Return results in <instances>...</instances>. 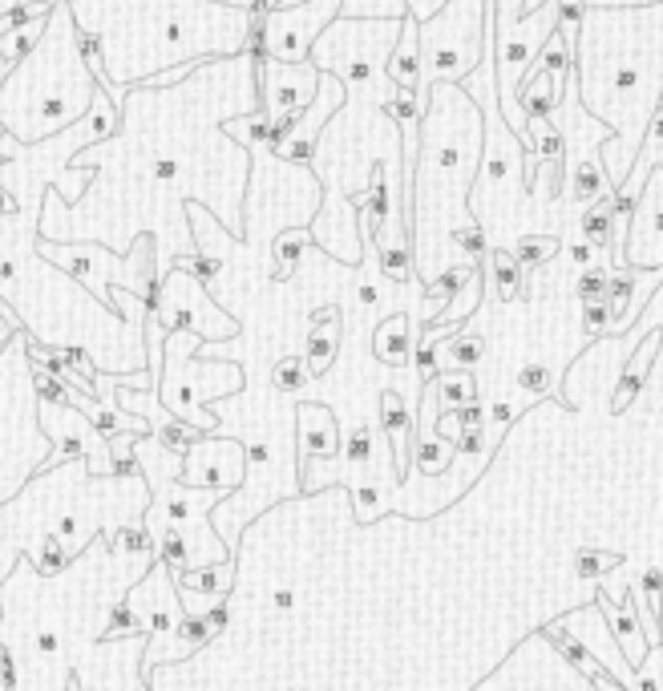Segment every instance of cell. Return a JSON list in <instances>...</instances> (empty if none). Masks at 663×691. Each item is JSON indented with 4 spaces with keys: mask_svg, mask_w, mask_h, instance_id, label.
<instances>
[{
    "mask_svg": "<svg viewBox=\"0 0 663 691\" xmlns=\"http://www.w3.org/2000/svg\"><path fill=\"white\" fill-rule=\"evenodd\" d=\"M659 340H663V328H655V332L647 336V352H643V344L631 352L627 372H623V380H619V392H615V401H611V413H623V409L631 405V397L643 388V376H647V368H651V352L659 348Z\"/></svg>",
    "mask_w": 663,
    "mask_h": 691,
    "instance_id": "6",
    "label": "cell"
},
{
    "mask_svg": "<svg viewBox=\"0 0 663 691\" xmlns=\"http://www.w3.org/2000/svg\"><path fill=\"white\" fill-rule=\"evenodd\" d=\"M376 506H381V493H376V489H372V485H368V489H360V493H356V514H364V518H368V514H372V510H376Z\"/></svg>",
    "mask_w": 663,
    "mask_h": 691,
    "instance_id": "34",
    "label": "cell"
},
{
    "mask_svg": "<svg viewBox=\"0 0 663 691\" xmlns=\"http://www.w3.org/2000/svg\"><path fill=\"white\" fill-rule=\"evenodd\" d=\"M381 429H385L389 445H405L413 437V417H409V405L401 401L397 388L381 392Z\"/></svg>",
    "mask_w": 663,
    "mask_h": 691,
    "instance_id": "9",
    "label": "cell"
},
{
    "mask_svg": "<svg viewBox=\"0 0 663 691\" xmlns=\"http://www.w3.org/2000/svg\"><path fill=\"white\" fill-rule=\"evenodd\" d=\"M170 631H174V635H178L186 647H191V651L207 647V643H211V635H215V631H211V623H207L203 615H182V619H178Z\"/></svg>",
    "mask_w": 663,
    "mask_h": 691,
    "instance_id": "17",
    "label": "cell"
},
{
    "mask_svg": "<svg viewBox=\"0 0 663 691\" xmlns=\"http://www.w3.org/2000/svg\"><path fill=\"white\" fill-rule=\"evenodd\" d=\"M53 534H61V538H65V534H69V538H73V534H77V518H73V514H69V518H61V522H57V530H53Z\"/></svg>",
    "mask_w": 663,
    "mask_h": 691,
    "instance_id": "42",
    "label": "cell"
},
{
    "mask_svg": "<svg viewBox=\"0 0 663 691\" xmlns=\"http://www.w3.org/2000/svg\"><path fill=\"white\" fill-rule=\"evenodd\" d=\"M178 582L199 595H227V566H203V570H182Z\"/></svg>",
    "mask_w": 663,
    "mask_h": 691,
    "instance_id": "13",
    "label": "cell"
},
{
    "mask_svg": "<svg viewBox=\"0 0 663 691\" xmlns=\"http://www.w3.org/2000/svg\"><path fill=\"white\" fill-rule=\"evenodd\" d=\"M0 683H5V691H17V663L9 651H0Z\"/></svg>",
    "mask_w": 663,
    "mask_h": 691,
    "instance_id": "33",
    "label": "cell"
},
{
    "mask_svg": "<svg viewBox=\"0 0 663 691\" xmlns=\"http://www.w3.org/2000/svg\"><path fill=\"white\" fill-rule=\"evenodd\" d=\"M599 194V170L579 162V178H575V199H595Z\"/></svg>",
    "mask_w": 663,
    "mask_h": 691,
    "instance_id": "28",
    "label": "cell"
},
{
    "mask_svg": "<svg viewBox=\"0 0 663 691\" xmlns=\"http://www.w3.org/2000/svg\"><path fill=\"white\" fill-rule=\"evenodd\" d=\"M494 421L506 425V421H510V405H494Z\"/></svg>",
    "mask_w": 663,
    "mask_h": 691,
    "instance_id": "44",
    "label": "cell"
},
{
    "mask_svg": "<svg viewBox=\"0 0 663 691\" xmlns=\"http://www.w3.org/2000/svg\"><path fill=\"white\" fill-rule=\"evenodd\" d=\"M85 453H89V449H85V441H81V437H73V433H69V437H61V457H69V461H81Z\"/></svg>",
    "mask_w": 663,
    "mask_h": 691,
    "instance_id": "35",
    "label": "cell"
},
{
    "mask_svg": "<svg viewBox=\"0 0 663 691\" xmlns=\"http://www.w3.org/2000/svg\"><path fill=\"white\" fill-rule=\"evenodd\" d=\"M385 65H389L393 89H405V93L421 89V21L417 17L401 21V37H397V45H393Z\"/></svg>",
    "mask_w": 663,
    "mask_h": 691,
    "instance_id": "3",
    "label": "cell"
},
{
    "mask_svg": "<svg viewBox=\"0 0 663 691\" xmlns=\"http://www.w3.org/2000/svg\"><path fill=\"white\" fill-rule=\"evenodd\" d=\"M118 635H142V619L134 615V603H130V599L114 603V611H110V623H106V639H118Z\"/></svg>",
    "mask_w": 663,
    "mask_h": 691,
    "instance_id": "19",
    "label": "cell"
},
{
    "mask_svg": "<svg viewBox=\"0 0 663 691\" xmlns=\"http://www.w3.org/2000/svg\"><path fill=\"white\" fill-rule=\"evenodd\" d=\"M372 348H376V360H385V364H393V368H405L409 356H413V328H409V316L385 320L381 328H376Z\"/></svg>",
    "mask_w": 663,
    "mask_h": 691,
    "instance_id": "5",
    "label": "cell"
},
{
    "mask_svg": "<svg viewBox=\"0 0 663 691\" xmlns=\"http://www.w3.org/2000/svg\"><path fill=\"white\" fill-rule=\"evenodd\" d=\"M300 247H304V239H300L296 231H283V235H279V243H275V259H279L275 275H279V279L292 271V259H300Z\"/></svg>",
    "mask_w": 663,
    "mask_h": 691,
    "instance_id": "24",
    "label": "cell"
},
{
    "mask_svg": "<svg viewBox=\"0 0 663 691\" xmlns=\"http://www.w3.org/2000/svg\"><path fill=\"white\" fill-rule=\"evenodd\" d=\"M603 295H607V271L595 267V271H587V275L579 279V300H583V304H595V300H603Z\"/></svg>",
    "mask_w": 663,
    "mask_h": 691,
    "instance_id": "27",
    "label": "cell"
},
{
    "mask_svg": "<svg viewBox=\"0 0 663 691\" xmlns=\"http://www.w3.org/2000/svg\"><path fill=\"white\" fill-rule=\"evenodd\" d=\"M174 174H178V162H170V158H158V162H154V178H166V182H170Z\"/></svg>",
    "mask_w": 663,
    "mask_h": 691,
    "instance_id": "39",
    "label": "cell"
},
{
    "mask_svg": "<svg viewBox=\"0 0 663 691\" xmlns=\"http://www.w3.org/2000/svg\"><path fill=\"white\" fill-rule=\"evenodd\" d=\"M607 324H611V308H607L603 300L587 304V316H583V328H587V336H599V332H603Z\"/></svg>",
    "mask_w": 663,
    "mask_h": 691,
    "instance_id": "29",
    "label": "cell"
},
{
    "mask_svg": "<svg viewBox=\"0 0 663 691\" xmlns=\"http://www.w3.org/2000/svg\"><path fill=\"white\" fill-rule=\"evenodd\" d=\"M203 619L211 623V631H223V627H227V599L219 595V603H215V607H211V611H207Z\"/></svg>",
    "mask_w": 663,
    "mask_h": 691,
    "instance_id": "36",
    "label": "cell"
},
{
    "mask_svg": "<svg viewBox=\"0 0 663 691\" xmlns=\"http://www.w3.org/2000/svg\"><path fill=\"white\" fill-rule=\"evenodd\" d=\"M41 574H57L61 566H69V550L61 546V534H45V550H41Z\"/></svg>",
    "mask_w": 663,
    "mask_h": 691,
    "instance_id": "26",
    "label": "cell"
},
{
    "mask_svg": "<svg viewBox=\"0 0 663 691\" xmlns=\"http://www.w3.org/2000/svg\"><path fill=\"white\" fill-rule=\"evenodd\" d=\"M571 259H575L579 267H583V263H591V247H579V243H575V247H571Z\"/></svg>",
    "mask_w": 663,
    "mask_h": 691,
    "instance_id": "43",
    "label": "cell"
},
{
    "mask_svg": "<svg viewBox=\"0 0 663 691\" xmlns=\"http://www.w3.org/2000/svg\"><path fill=\"white\" fill-rule=\"evenodd\" d=\"M158 554H162V562H166V566H174L178 574H182V570H191V554H186V534H182L178 526H174V530H166V538H162Z\"/></svg>",
    "mask_w": 663,
    "mask_h": 691,
    "instance_id": "20",
    "label": "cell"
},
{
    "mask_svg": "<svg viewBox=\"0 0 663 691\" xmlns=\"http://www.w3.org/2000/svg\"><path fill=\"white\" fill-rule=\"evenodd\" d=\"M482 437H486V433H482V425L461 429V433L453 437V453H469V457H473V453H482Z\"/></svg>",
    "mask_w": 663,
    "mask_h": 691,
    "instance_id": "30",
    "label": "cell"
},
{
    "mask_svg": "<svg viewBox=\"0 0 663 691\" xmlns=\"http://www.w3.org/2000/svg\"><path fill=\"white\" fill-rule=\"evenodd\" d=\"M651 154H659V162H655V166H663V106L655 110V118H651V130H647V138L639 142V154H635V162H647Z\"/></svg>",
    "mask_w": 663,
    "mask_h": 691,
    "instance_id": "23",
    "label": "cell"
},
{
    "mask_svg": "<svg viewBox=\"0 0 663 691\" xmlns=\"http://www.w3.org/2000/svg\"><path fill=\"white\" fill-rule=\"evenodd\" d=\"M0 215H17V199L9 190H0Z\"/></svg>",
    "mask_w": 663,
    "mask_h": 691,
    "instance_id": "40",
    "label": "cell"
},
{
    "mask_svg": "<svg viewBox=\"0 0 663 691\" xmlns=\"http://www.w3.org/2000/svg\"><path fill=\"white\" fill-rule=\"evenodd\" d=\"M275 607H279V611H292V607H296V595H292V590H279V595H275Z\"/></svg>",
    "mask_w": 663,
    "mask_h": 691,
    "instance_id": "41",
    "label": "cell"
},
{
    "mask_svg": "<svg viewBox=\"0 0 663 691\" xmlns=\"http://www.w3.org/2000/svg\"><path fill=\"white\" fill-rule=\"evenodd\" d=\"M433 384L441 392V413H453V409L473 401V380L469 376H437Z\"/></svg>",
    "mask_w": 663,
    "mask_h": 691,
    "instance_id": "15",
    "label": "cell"
},
{
    "mask_svg": "<svg viewBox=\"0 0 663 691\" xmlns=\"http://www.w3.org/2000/svg\"><path fill=\"white\" fill-rule=\"evenodd\" d=\"M482 352H486V340L482 336H453L449 340V360H457V364H478L482 360Z\"/></svg>",
    "mask_w": 663,
    "mask_h": 691,
    "instance_id": "22",
    "label": "cell"
},
{
    "mask_svg": "<svg viewBox=\"0 0 663 691\" xmlns=\"http://www.w3.org/2000/svg\"><path fill=\"white\" fill-rule=\"evenodd\" d=\"M635 81H639V69L623 65V69H619V77H615V89H619V93H627V89H635Z\"/></svg>",
    "mask_w": 663,
    "mask_h": 691,
    "instance_id": "38",
    "label": "cell"
},
{
    "mask_svg": "<svg viewBox=\"0 0 663 691\" xmlns=\"http://www.w3.org/2000/svg\"><path fill=\"white\" fill-rule=\"evenodd\" d=\"M643 595H647V603H651V607H659V603H663V570H659V566L643 570Z\"/></svg>",
    "mask_w": 663,
    "mask_h": 691,
    "instance_id": "32",
    "label": "cell"
},
{
    "mask_svg": "<svg viewBox=\"0 0 663 691\" xmlns=\"http://www.w3.org/2000/svg\"><path fill=\"white\" fill-rule=\"evenodd\" d=\"M599 611L607 615V623H611V631H615V639L623 643V651L631 655V663L639 667L643 659H647V643H635V631H639V619L631 615V611H615L611 607V595L607 590H599Z\"/></svg>",
    "mask_w": 663,
    "mask_h": 691,
    "instance_id": "8",
    "label": "cell"
},
{
    "mask_svg": "<svg viewBox=\"0 0 663 691\" xmlns=\"http://www.w3.org/2000/svg\"><path fill=\"white\" fill-rule=\"evenodd\" d=\"M37 651H41V655H57V651H61L57 631H37Z\"/></svg>",
    "mask_w": 663,
    "mask_h": 691,
    "instance_id": "37",
    "label": "cell"
},
{
    "mask_svg": "<svg viewBox=\"0 0 663 691\" xmlns=\"http://www.w3.org/2000/svg\"><path fill=\"white\" fill-rule=\"evenodd\" d=\"M413 461H417L421 473H441L453 461V445L441 441V437H417L413 433Z\"/></svg>",
    "mask_w": 663,
    "mask_h": 691,
    "instance_id": "11",
    "label": "cell"
},
{
    "mask_svg": "<svg viewBox=\"0 0 663 691\" xmlns=\"http://www.w3.org/2000/svg\"><path fill=\"white\" fill-rule=\"evenodd\" d=\"M583 5H595V0H583Z\"/></svg>",
    "mask_w": 663,
    "mask_h": 691,
    "instance_id": "45",
    "label": "cell"
},
{
    "mask_svg": "<svg viewBox=\"0 0 663 691\" xmlns=\"http://www.w3.org/2000/svg\"><path fill=\"white\" fill-rule=\"evenodd\" d=\"M619 562H623V558H619V554H607V550H579V554H575L579 578H599V574L615 570Z\"/></svg>",
    "mask_w": 663,
    "mask_h": 691,
    "instance_id": "18",
    "label": "cell"
},
{
    "mask_svg": "<svg viewBox=\"0 0 663 691\" xmlns=\"http://www.w3.org/2000/svg\"><path fill=\"white\" fill-rule=\"evenodd\" d=\"M0 134H5V130H0Z\"/></svg>",
    "mask_w": 663,
    "mask_h": 691,
    "instance_id": "46",
    "label": "cell"
},
{
    "mask_svg": "<svg viewBox=\"0 0 663 691\" xmlns=\"http://www.w3.org/2000/svg\"><path fill=\"white\" fill-rule=\"evenodd\" d=\"M558 247H562V243H558L554 235H522V239L514 243L510 255H514L518 263H526V267H538V263H546Z\"/></svg>",
    "mask_w": 663,
    "mask_h": 691,
    "instance_id": "14",
    "label": "cell"
},
{
    "mask_svg": "<svg viewBox=\"0 0 663 691\" xmlns=\"http://www.w3.org/2000/svg\"><path fill=\"white\" fill-rule=\"evenodd\" d=\"M259 85H263V114H304L320 89V69L308 61H259Z\"/></svg>",
    "mask_w": 663,
    "mask_h": 691,
    "instance_id": "2",
    "label": "cell"
},
{
    "mask_svg": "<svg viewBox=\"0 0 663 691\" xmlns=\"http://www.w3.org/2000/svg\"><path fill=\"white\" fill-rule=\"evenodd\" d=\"M518 384L530 388V392H546V388H550V372H546L542 364H530V368L518 372Z\"/></svg>",
    "mask_w": 663,
    "mask_h": 691,
    "instance_id": "31",
    "label": "cell"
},
{
    "mask_svg": "<svg viewBox=\"0 0 663 691\" xmlns=\"http://www.w3.org/2000/svg\"><path fill=\"white\" fill-rule=\"evenodd\" d=\"M344 453H348L352 465H368V461H372V429H368V425H356V429L348 433V449H344Z\"/></svg>",
    "mask_w": 663,
    "mask_h": 691,
    "instance_id": "25",
    "label": "cell"
},
{
    "mask_svg": "<svg viewBox=\"0 0 663 691\" xmlns=\"http://www.w3.org/2000/svg\"><path fill=\"white\" fill-rule=\"evenodd\" d=\"M300 453H304V461H312V457H336L340 453L332 409H324V405H300Z\"/></svg>",
    "mask_w": 663,
    "mask_h": 691,
    "instance_id": "4",
    "label": "cell"
},
{
    "mask_svg": "<svg viewBox=\"0 0 663 691\" xmlns=\"http://www.w3.org/2000/svg\"><path fill=\"white\" fill-rule=\"evenodd\" d=\"M275 388L279 392H300L304 384H308V364H304V356H283L279 364H275Z\"/></svg>",
    "mask_w": 663,
    "mask_h": 691,
    "instance_id": "16",
    "label": "cell"
},
{
    "mask_svg": "<svg viewBox=\"0 0 663 691\" xmlns=\"http://www.w3.org/2000/svg\"><path fill=\"white\" fill-rule=\"evenodd\" d=\"M494 279H498V300H518L522 295V263L510 251H494Z\"/></svg>",
    "mask_w": 663,
    "mask_h": 691,
    "instance_id": "12",
    "label": "cell"
},
{
    "mask_svg": "<svg viewBox=\"0 0 663 691\" xmlns=\"http://www.w3.org/2000/svg\"><path fill=\"white\" fill-rule=\"evenodd\" d=\"M340 336V328H336V312L328 316V324H324V316H320V324L312 328V336H308V356H304V364H308V376H324L328 368H332V360H336V340Z\"/></svg>",
    "mask_w": 663,
    "mask_h": 691,
    "instance_id": "7",
    "label": "cell"
},
{
    "mask_svg": "<svg viewBox=\"0 0 663 691\" xmlns=\"http://www.w3.org/2000/svg\"><path fill=\"white\" fill-rule=\"evenodd\" d=\"M110 546H122L126 554H138V558L154 554V538L146 530H134V526H122L118 534H110Z\"/></svg>",
    "mask_w": 663,
    "mask_h": 691,
    "instance_id": "21",
    "label": "cell"
},
{
    "mask_svg": "<svg viewBox=\"0 0 663 691\" xmlns=\"http://www.w3.org/2000/svg\"><path fill=\"white\" fill-rule=\"evenodd\" d=\"M340 17V0H304L263 13V61H304L328 21Z\"/></svg>",
    "mask_w": 663,
    "mask_h": 691,
    "instance_id": "1",
    "label": "cell"
},
{
    "mask_svg": "<svg viewBox=\"0 0 663 691\" xmlns=\"http://www.w3.org/2000/svg\"><path fill=\"white\" fill-rule=\"evenodd\" d=\"M611 223H615V211H611V199H599L587 215H583V235L595 251H611Z\"/></svg>",
    "mask_w": 663,
    "mask_h": 691,
    "instance_id": "10",
    "label": "cell"
}]
</instances>
